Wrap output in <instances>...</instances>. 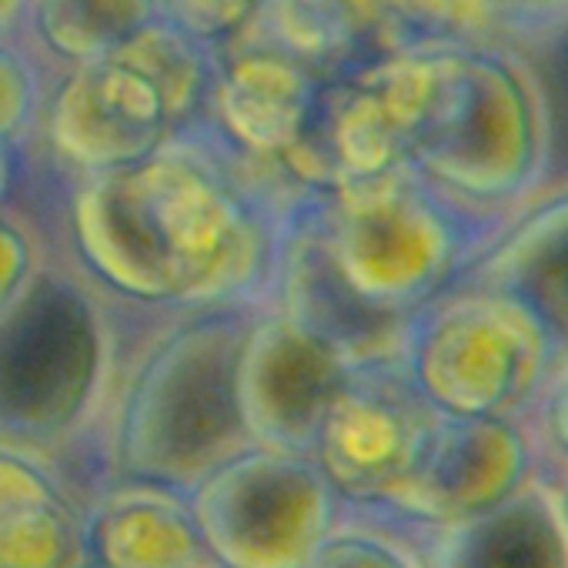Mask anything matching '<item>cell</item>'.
<instances>
[{
  "instance_id": "7c38bea8",
  "label": "cell",
  "mask_w": 568,
  "mask_h": 568,
  "mask_svg": "<svg viewBox=\"0 0 568 568\" xmlns=\"http://www.w3.org/2000/svg\"><path fill=\"white\" fill-rule=\"evenodd\" d=\"M508 41H555L568 34V0H501Z\"/></svg>"
},
{
  "instance_id": "8fae6325",
  "label": "cell",
  "mask_w": 568,
  "mask_h": 568,
  "mask_svg": "<svg viewBox=\"0 0 568 568\" xmlns=\"http://www.w3.org/2000/svg\"><path fill=\"white\" fill-rule=\"evenodd\" d=\"M305 568H418V565L408 551H402L398 545L378 535H362V531L335 535L332 531L315 548Z\"/></svg>"
},
{
  "instance_id": "8992f818",
  "label": "cell",
  "mask_w": 568,
  "mask_h": 568,
  "mask_svg": "<svg viewBox=\"0 0 568 568\" xmlns=\"http://www.w3.org/2000/svg\"><path fill=\"white\" fill-rule=\"evenodd\" d=\"M227 511V541L244 568H305L335 531L338 491L308 455H277L251 465Z\"/></svg>"
},
{
  "instance_id": "5b68a950",
  "label": "cell",
  "mask_w": 568,
  "mask_h": 568,
  "mask_svg": "<svg viewBox=\"0 0 568 568\" xmlns=\"http://www.w3.org/2000/svg\"><path fill=\"white\" fill-rule=\"evenodd\" d=\"M535 481V445L518 418L438 415L415 468L388 491L385 511L442 525L495 508Z\"/></svg>"
},
{
  "instance_id": "5bb4252c",
  "label": "cell",
  "mask_w": 568,
  "mask_h": 568,
  "mask_svg": "<svg viewBox=\"0 0 568 568\" xmlns=\"http://www.w3.org/2000/svg\"><path fill=\"white\" fill-rule=\"evenodd\" d=\"M555 505H558V515H561V521H565V528H568V478H565L561 488L555 491Z\"/></svg>"
},
{
  "instance_id": "52a82bcc",
  "label": "cell",
  "mask_w": 568,
  "mask_h": 568,
  "mask_svg": "<svg viewBox=\"0 0 568 568\" xmlns=\"http://www.w3.org/2000/svg\"><path fill=\"white\" fill-rule=\"evenodd\" d=\"M455 281L518 298L541 322L555 372L568 365V184L511 207Z\"/></svg>"
},
{
  "instance_id": "3957f363",
  "label": "cell",
  "mask_w": 568,
  "mask_h": 568,
  "mask_svg": "<svg viewBox=\"0 0 568 568\" xmlns=\"http://www.w3.org/2000/svg\"><path fill=\"white\" fill-rule=\"evenodd\" d=\"M402 365L438 415L521 418L555 375V352L518 298L455 281L412 315Z\"/></svg>"
},
{
  "instance_id": "7a4b0ae2",
  "label": "cell",
  "mask_w": 568,
  "mask_h": 568,
  "mask_svg": "<svg viewBox=\"0 0 568 568\" xmlns=\"http://www.w3.org/2000/svg\"><path fill=\"white\" fill-rule=\"evenodd\" d=\"M548 111L531 71L501 44L442 48V88L412 168L478 211L518 207L548 171Z\"/></svg>"
},
{
  "instance_id": "6da1fadb",
  "label": "cell",
  "mask_w": 568,
  "mask_h": 568,
  "mask_svg": "<svg viewBox=\"0 0 568 568\" xmlns=\"http://www.w3.org/2000/svg\"><path fill=\"white\" fill-rule=\"evenodd\" d=\"M325 254L378 318L408 325L488 244L508 211H478L412 164L332 187Z\"/></svg>"
},
{
  "instance_id": "4fadbf2b",
  "label": "cell",
  "mask_w": 568,
  "mask_h": 568,
  "mask_svg": "<svg viewBox=\"0 0 568 568\" xmlns=\"http://www.w3.org/2000/svg\"><path fill=\"white\" fill-rule=\"evenodd\" d=\"M538 435L545 448L568 465V365H561L535 402Z\"/></svg>"
},
{
  "instance_id": "277c9868",
  "label": "cell",
  "mask_w": 568,
  "mask_h": 568,
  "mask_svg": "<svg viewBox=\"0 0 568 568\" xmlns=\"http://www.w3.org/2000/svg\"><path fill=\"white\" fill-rule=\"evenodd\" d=\"M435 422L438 412L402 358L355 365L322 422L312 458L342 498L382 505L415 468Z\"/></svg>"
},
{
  "instance_id": "ba28073f",
  "label": "cell",
  "mask_w": 568,
  "mask_h": 568,
  "mask_svg": "<svg viewBox=\"0 0 568 568\" xmlns=\"http://www.w3.org/2000/svg\"><path fill=\"white\" fill-rule=\"evenodd\" d=\"M418 568H568V528L555 495L528 481L511 498L442 525H422Z\"/></svg>"
},
{
  "instance_id": "30bf717a",
  "label": "cell",
  "mask_w": 568,
  "mask_h": 568,
  "mask_svg": "<svg viewBox=\"0 0 568 568\" xmlns=\"http://www.w3.org/2000/svg\"><path fill=\"white\" fill-rule=\"evenodd\" d=\"M365 51L505 44L501 0H345Z\"/></svg>"
},
{
  "instance_id": "9c48e42d",
  "label": "cell",
  "mask_w": 568,
  "mask_h": 568,
  "mask_svg": "<svg viewBox=\"0 0 568 568\" xmlns=\"http://www.w3.org/2000/svg\"><path fill=\"white\" fill-rule=\"evenodd\" d=\"M352 365L298 322L277 332L257 368L261 428L295 455H312Z\"/></svg>"
}]
</instances>
